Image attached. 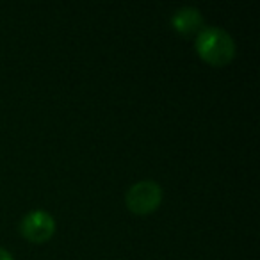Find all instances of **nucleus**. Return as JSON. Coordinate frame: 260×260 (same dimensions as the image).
<instances>
[{"label": "nucleus", "instance_id": "1", "mask_svg": "<svg viewBox=\"0 0 260 260\" xmlns=\"http://www.w3.org/2000/svg\"><path fill=\"white\" fill-rule=\"evenodd\" d=\"M196 52L212 66H224L235 57V41L221 27H203L196 34Z\"/></svg>", "mask_w": 260, "mask_h": 260}, {"label": "nucleus", "instance_id": "5", "mask_svg": "<svg viewBox=\"0 0 260 260\" xmlns=\"http://www.w3.org/2000/svg\"><path fill=\"white\" fill-rule=\"evenodd\" d=\"M0 260H15V258H13V255L8 251V249L0 248Z\"/></svg>", "mask_w": 260, "mask_h": 260}, {"label": "nucleus", "instance_id": "3", "mask_svg": "<svg viewBox=\"0 0 260 260\" xmlns=\"http://www.w3.org/2000/svg\"><path fill=\"white\" fill-rule=\"evenodd\" d=\"M55 219L47 210H30L20 221V234L34 244H43L54 235Z\"/></svg>", "mask_w": 260, "mask_h": 260}, {"label": "nucleus", "instance_id": "4", "mask_svg": "<svg viewBox=\"0 0 260 260\" xmlns=\"http://www.w3.org/2000/svg\"><path fill=\"white\" fill-rule=\"evenodd\" d=\"M171 25L178 34L189 38L198 34L203 29V15L198 8L192 6H184V8L177 9L171 16Z\"/></svg>", "mask_w": 260, "mask_h": 260}, {"label": "nucleus", "instance_id": "2", "mask_svg": "<svg viewBox=\"0 0 260 260\" xmlns=\"http://www.w3.org/2000/svg\"><path fill=\"white\" fill-rule=\"evenodd\" d=\"M126 207L136 216H148L162 203V187L155 180H141L126 191Z\"/></svg>", "mask_w": 260, "mask_h": 260}]
</instances>
